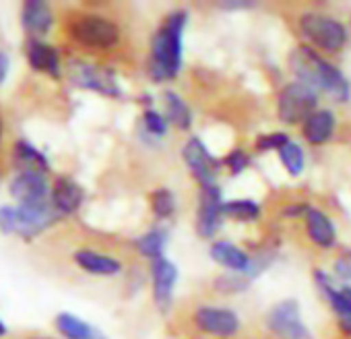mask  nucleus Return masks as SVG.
Segmentation results:
<instances>
[{
    "label": "nucleus",
    "mask_w": 351,
    "mask_h": 339,
    "mask_svg": "<svg viewBox=\"0 0 351 339\" xmlns=\"http://www.w3.org/2000/svg\"><path fill=\"white\" fill-rule=\"evenodd\" d=\"M289 67L300 83L326 91L337 102H347L351 91L343 73L324 60L312 46H298L289 56Z\"/></svg>",
    "instance_id": "obj_1"
},
{
    "label": "nucleus",
    "mask_w": 351,
    "mask_h": 339,
    "mask_svg": "<svg viewBox=\"0 0 351 339\" xmlns=\"http://www.w3.org/2000/svg\"><path fill=\"white\" fill-rule=\"evenodd\" d=\"M186 25V13H171L151 40V65L149 73L155 81H171L182 67V32Z\"/></svg>",
    "instance_id": "obj_2"
},
{
    "label": "nucleus",
    "mask_w": 351,
    "mask_h": 339,
    "mask_svg": "<svg viewBox=\"0 0 351 339\" xmlns=\"http://www.w3.org/2000/svg\"><path fill=\"white\" fill-rule=\"evenodd\" d=\"M58 211L48 201L3 207L0 209V230L5 234H19L23 238H34L58 220Z\"/></svg>",
    "instance_id": "obj_3"
},
{
    "label": "nucleus",
    "mask_w": 351,
    "mask_h": 339,
    "mask_svg": "<svg viewBox=\"0 0 351 339\" xmlns=\"http://www.w3.org/2000/svg\"><path fill=\"white\" fill-rule=\"evenodd\" d=\"M69 36L89 50H112L122 42V30L116 21L95 13H81L71 19Z\"/></svg>",
    "instance_id": "obj_4"
},
{
    "label": "nucleus",
    "mask_w": 351,
    "mask_h": 339,
    "mask_svg": "<svg viewBox=\"0 0 351 339\" xmlns=\"http://www.w3.org/2000/svg\"><path fill=\"white\" fill-rule=\"evenodd\" d=\"M300 34L324 52H341L347 44V30L341 21L322 13H304L300 17Z\"/></svg>",
    "instance_id": "obj_5"
},
{
    "label": "nucleus",
    "mask_w": 351,
    "mask_h": 339,
    "mask_svg": "<svg viewBox=\"0 0 351 339\" xmlns=\"http://www.w3.org/2000/svg\"><path fill=\"white\" fill-rule=\"evenodd\" d=\"M316 104H318L316 89L295 81L281 89L277 97V116L287 124H298L316 112Z\"/></svg>",
    "instance_id": "obj_6"
},
{
    "label": "nucleus",
    "mask_w": 351,
    "mask_h": 339,
    "mask_svg": "<svg viewBox=\"0 0 351 339\" xmlns=\"http://www.w3.org/2000/svg\"><path fill=\"white\" fill-rule=\"evenodd\" d=\"M193 323L201 333L213 337H234L240 331V318L234 310L217 306H199L193 314Z\"/></svg>",
    "instance_id": "obj_7"
},
{
    "label": "nucleus",
    "mask_w": 351,
    "mask_h": 339,
    "mask_svg": "<svg viewBox=\"0 0 351 339\" xmlns=\"http://www.w3.org/2000/svg\"><path fill=\"white\" fill-rule=\"evenodd\" d=\"M69 73H71L73 83L83 89H91V91H97L108 97H120V87H118V81L112 71L93 67L89 62L73 60Z\"/></svg>",
    "instance_id": "obj_8"
},
{
    "label": "nucleus",
    "mask_w": 351,
    "mask_h": 339,
    "mask_svg": "<svg viewBox=\"0 0 351 339\" xmlns=\"http://www.w3.org/2000/svg\"><path fill=\"white\" fill-rule=\"evenodd\" d=\"M269 329L279 339H310V331L302 323L300 306L295 300L279 302L269 312Z\"/></svg>",
    "instance_id": "obj_9"
},
{
    "label": "nucleus",
    "mask_w": 351,
    "mask_h": 339,
    "mask_svg": "<svg viewBox=\"0 0 351 339\" xmlns=\"http://www.w3.org/2000/svg\"><path fill=\"white\" fill-rule=\"evenodd\" d=\"M182 155H184V161L193 172V176L201 185V189L215 187V174L219 170V161L209 153V149L205 147V143L199 137H193L186 143Z\"/></svg>",
    "instance_id": "obj_10"
},
{
    "label": "nucleus",
    "mask_w": 351,
    "mask_h": 339,
    "mask_svg": "<svg viewBox=\"0 0 351 339\" xmlns=\"http://www.w3.org/2000/svg\"><path fill=\"white\" fill-rule=\"evenodd\" d=\"M223 201H221V193L219 187H207L201 189V203H199V213H197V230L203 238H211L219 224L223 213Z\"/></svg>",
    "instance_id": "obj_11"
},
{
    "label": "nucleus",
    "mask_w": 351,
    "mask_h": 339,
    "mask_svg": "<svg viewBox=\"0 0 351 339\" xmlns=\"http://www.w3.org/2000/svg\"><path fill=\"white\" fill-rule=\"evenodd\" d=\"M11 195L21 205L48 201V183L40 172H19L11 183Z\"/></svg>",
    "instance_id": "obj_12"
},
{
    "label": "nucleus",
    "mask_w": 351,
    "mask_h": 339,
    "mask_svg": "<svg viewBox=\"0 0 351 339\" xmlns=\"http://www.w3.org/2000/svg\"><path fill=\"white\" fill-rule=\"evenodd\" d=\"M151 277H153L155 302H157L159 310H165L171 302L173 285H176V279H178V269H176V265L171 261L161 257L151 263Z\"/></svg>",
    "instance_id": "obj_13"
},
{
    "label": "nucleus",
    "mask_w": 351,
    "mask_h": 339,
    "mask_svg": "<svg viewBox=\"0 0 351 339\" xmlns=\"http://www.w3.org/2000/svg\"><path fill=\"white\" fill-rule=\"evenodd\" d=\"M304 228H306V236L310 238L312 244L320 246V248H330L335 246L337 240V230L335 224L330 222V218L316 209V207H308L304 213Z\"/></svg>",
    "instance_id": "obj_14"
},
{
    "label": "nucleus",
    "mask_w": 351,
    "mask_h": 339,
    "mask_svg": "<svg viewBox=\"0 0 351 339\" xmlns=\"http://www.w3.org/2000/svg\"><path fill=\"white\" fill-rule=\"evenodd\" d=\"M27 60L34 71L48 73L54 79L60 77V56L58 50L40 42L38 38H29L27 42Z\"/></svg>",
    "instance_id": "obj_15"
},
{
    "label": "nucleus",
    "mask_w": 351,
    "mask_h": 339,
    "mask_svg": "<svg viewBox=\"0 0 351 339\" xmlns=\"http://www.w3.org/2000/svg\"><path fill=\"white\" fill-rule=\"evenodd\" d=\"M83 203V189L73 178H58L52 189V205L60 215L75 213Z\"/></svg>",
    "instance_id": "obj_16"
},
{
    "label": "nucleus",
    "mask_w": 351,
    "mask_h": 339,
    "mask_svg": "<svg viewBox=\"0 0 351 339\" xmlns=\"http://www.w3.org/2000/svg\"><path fill=\"white\" fill-rule=\"evenodd\" d=\"M335 114L330 110H316L302 122V135L312 145L326 143L335 132Z\"/></svg>",
    "instance_id": "obj_17"
},
{
    "label": "nucleus",
    "mask_w": 351,
    "mask_h": 339,
    "mask_svg": "<svg viewBox=\"0 0 351 339\" xmlns=\"http://www.w3.org/2000/svg\"><path fill=\"white\" fill-rule=\"evenodd\" d=\"M23 27L32 34V36H46L54 23V15L50 11V7L42 0H27L23 5Z\"/></svg>",
    "instance_id": "obj_18"
},
{
    "label": "nucleus",
    "mask_w": 351,
    "mask_h": 339,
    "mask_svg": "<svg viewBox=\"0 0 351 339\" xmlns=\"http://www.w3.org/2000/svg\"><path fill=\"white\" fill-rule=\"evenodd\" d=\"M75 263L83 271L93 273V275H116L122 269V263L120 261H116L112 257H106V255H99V253L89 250V248L77 250L75 253Z\"/></svg>",
    "instance_id": "obj_19"
},
{
    "label": "nucleus",
    "mask_w": 351,
    "mask_h": 339,
    "mask_svg": "<svg viewBox=\"0 0 351 339\" xmlns=\"http://www.w3.org/2000/svg\"><path fill=\"white\" fill-rule=\"evenodd\" d=\"M15 161L21 167V172L46 174L48 170H50L48 157L40 149H36L32 143H27V141H17L15 143Z\"/></svg>",
    "instance_id": "obj_20"
},
{
    "label": "nucleus",
    "mask_w": 351,
    "mask_h": 339,
    "mask_svg": "<svg viewBox=\"0 0 351 339\" xmlns=\"http://www.w3.org/2000/svg\"><path fill=\"white\" fill-rule=\"evenodd\" d=\"M56 329L66 339H106L104 333H99L89 323H85L83 318H79L71 312H60L56 316Z\"/></svg>",
    "instance_id": "obj_21"
},
{
    "label": "nucleus",
    "mask_w": 351,
    "mask_h": 339,
    "mask_svg": "<svg viewBox=\"0 0 351 339\" xmlns=\"http://www.w3.org/2000/svg\"><path fill=\"white\" fill-rule=\"evenodd\" d=\"M211 257L232 271H246L250 267V257L232 242H215L211 246Z\"/></svg>",
    "instance_id": "obj_22"
},
{
    "label": "nucleus",
    "mask_w": 351,
    "mask_h": 339,
    "mask_svg": "<svg viewBox=\"0 0 351 339\" xmlns=\"http://www.w3.org/2000/svg\"><path fill=\"white\" fill-rule=\"evenodd\" d=\"M163 100H165V112H167L165 118H167V122H173L178 128H189L191 126V110L182 102V97L176 95L173 91H165Z\"/></svg>",
    "instance_id": "obj_23"
},
{
    "label": "nucleus",
    "mask_w": 351,
    "mask_h": 339,
    "mask_svg": "<svg viewBox=\"0 0 351 339\" xmlns=\"http://www.w3.org/2000/svg\"><path fill=\"white\" fill-rule=\"evenodd\" d=\"M163 246H165V232L161 230H151L136 240L138 253L143 257H149L151 261H157L163 257Z\"/></svg>",
    "instance_id": "obj_24"
},
{
    "label": "nucleus",
    "mask_w": 351,
    "mask_h": 339,
    "mask_svg": "<svg viewBox=\"0 0 351 339\" xmlns=\"http://www.w3.org/2000/svg\"><path fill=\"white\" fill-rule=\"evenodd\" d=\"M223 213L238 222H252L261 215V207L250 199H238L223 205Z\"/></svg>",
    "instance_id": "obj_25"
},
{
    "label": "nucleus",
    "mask_w": 351,
    "mask_h": 339,
    "mask_svg": "<svg viewBox=\"0 0 351 339\" xmlns=\"http://www.w3.org/2000/svg\"><path fill=\"white\" fill-rule=\"evenodd\" d=\"M279 159L291 176H300L304 172V151L300 145L289 141L285 147L279 149Z\"/></svg>",
    "instance_id": "obj_26"
},
{
    "label": "nucleus",
    "mask_w": 351,
    "mask_h": 339,
    "mask_svg": "<svg viewBox=\"0 0 351 339\" xmlns=\"http://www.w3.org/2000/svg\"><path fill=\"white\" fill-rule=\"evenodd\" d=\"M151 209H153L155 218H159V220L171 218V213H173V209H176L173 195H171L167 189H157V191L151 195Z\"/></svg>",
    "instance_id": "obj_27"
},
{
    "label": "nucleus",
    "mask_w": 351,
    "mask_h": 339,
    "mask_svg": "<svg viewBox=\"0 0 351 339\" xmlns=\"http://www.w3.org/2000/svg\"><path fill=\"white\" fill-rule=\"evenodd\" d=\"M289 143V137L285 132H271V135H261L254 143L256 151H269V149H281Z\"/></svg>",
    "instance_id": "obj_28"
},
{
    "label": "nucleus",
    "mask_w": 351,
    "mask_h": 339,
    "mask_svg": "<svg viewBox=\"0 0 351 339\" xmlns=\"http://www.w3.org/2000/svg\"><path fill=\"white\" fill-rule=\"evenodd\" d=\"M143 122H145V128H147L151 135H155V137H163L165 130H167V118L161 116V114L155 112V110H147L145 116H143Z\"/></svg>",
    "instance_id": "obj_29"
},
{
    "label": "nucleus",
    "mask_w": 351,
    "mask_h": 339,
    "mask_svg": "<svg viewBox=\"0 0 351 339\" xmlns=\"http://www.w3.org/2000/svg\"><path fill=\"white\" fill-rule=\"evenodd\" d=\"M223 163L228 165V170H230L232 174H240V172H244L246 165L250 163V157L242 149H234L232 153H228Z\"/></svg>",
    "instance_id": "obj_30"
},
{
    "label": "nucleus",
    "mask_w": 351,
    "mask_h": 339,
    "mask_svg": "<svg viewBox=\"0 0 351 339\" xmlns=\"http://www.w3.org/2000/svg\"><path fill=\"white\" fill-rule=\"evenodd\" d=\"M335 273H337L343 281H351V257H349V255L337 259V263H335Z\"/></svg>",
    "instance_id": "obj_31"
},
{
    "label": "nucleus",
    "mask_w": 351,
    "mask_h": 339,
    "mask_svg": "<svg viewBox=\"0 0 351 339\" xmlns=\"http://www.w3.org/2000/svg\"><path fill=\"white\" fill-rule=\"evenodd\" d=\"M7 75H9V56L5 52H0V85L5 83Z\"/></svg>",
    "instance_id": "obj_32"
},
{
    "label": "nucleus",
    "mask_w": 351,
    "mask_h": 339,
    "mask_svg": "<svg viewBox=\"0 0 351 339\" xmlns=\"http://www.w3.org/2000/svg\"><path fill=\"white\" fill-rule=\"evenodd\" d=\"M3 335H7V327H5L3 320H0V337H3Z\"/></svg>",
    "instance_id": "obj_33"
},
{
    "label": "nucleus",
    "mask_w": 351,
    "mask_h": 339,
    "mask_svg": "<svg viewBox=\"0 0 351 339\" xmlns=\"http://www.w3.org/2000/svg\"><path fill=\"white\" fill-rule=\"evenodd\" d=\"M0 137H3V120H0Z\"/></svg>",
    "instance_id": "obj_34"
}]
</instances>
